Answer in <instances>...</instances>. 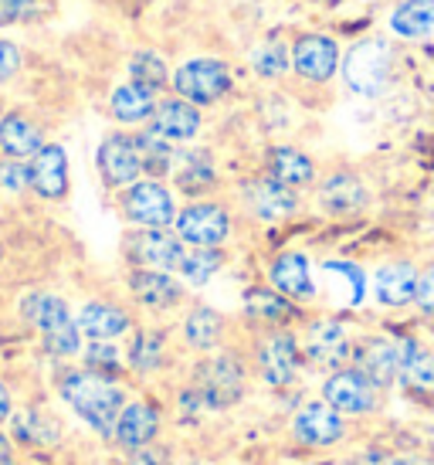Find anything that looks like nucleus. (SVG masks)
<instances>
[{
  "label": "nucleus",
  "instance_id": "obj_1",
  "mask_svg": "<svg viewBox=\"0 0 434 465\" xmlns=\"http://www.w3.org/2000/svg\"><path fill=\"white\" fill-rule=\"evenodd\" d=\"M252 367L234 350L207 353L187 371V381L177 391L180 414H224L248 398Z\"/></svg>",
  "mask_w": 434,
  "mask_h": 465
},
{
  "label": "nucleus",
  "instance_id": "obj_2",
  "mask_svg": "<svg viewBox=\"0 0 434 465\" xmlns=\"http://www.w3.org/2000/svg\"><path fill=\"white\" fill-rule=\"evenodd\" d=\"M58 394H62L64 404H68L95 435H103V439H113L119 411L126 408V401H129L123 381L92 374L85 367L64 371V374L58 377Z\"/></svg>",
  "mask_w": 434,
  "mask_h": 465
},
{
  "label": "nucleus",
  "instance_id": "obj_3",
  "mask_svg": "<svg viewBox=\"0 0 434 465\" xmlns=\"http://www.w3.org/2000/svg\"><path fill=\"white\" fill-rule=\"evenodd\" d=\"M252 377L269 391H289L302 381L306 357L295 330H269L255 336V347L248 357Z\"/></svg>",
  "mask_w": 434,
  "mask_h": 465
},
{
  "label": "nucleus",
  "instance_id": "obj_4",
  "mask_svg": "<svg viewBox=\"0 0 434 465\" xmlns=\"http://www.w3.org/2000/svg\"><path fill=\"white\" fill-rule=\"evenodd\" d=\"M21 312H25V320L35 330H41V343L52 357L68 361V357L82 353V330H78L75 316H72V310H68V302L62 296L35 292V296H27L21 302Z\"/></svg>",
  "mask_w": 434,
  "mask_h": 465
},
{
  "label": "nucleus",
  "instance_id": "obj_5",
  "mask_svg": "<svg viewBox=\"0 0 434 465\" xmlns=\"http://www.w3.org/2000/svg\"><path fill=\"white\" fill-rule=\"evenodd\" d=\"M170 89L173 95L187 99L197 109H207V105H221L234 89V72L224 58H214V54H197V58H187L173 68V78H170Z\"/></svg>",
  "mask_w": 434,
  "mask_h": 465
},
{
  "label": "nucleus",
  "instance_id": "obj_6",
  "mask_svg": "<svg viewBox=\"0 0 434 465\" xmlns=\"http://www.w3.org/2000/svg\"><path fill=\"white\" fill-rule=\"evenodd\" d=\"M234 211L228 201L217 197H204V201H187L180 207L173 232L187 248H228L234 238Z\"/></svg>",
  "mask_w": 434,
  "mask_h": 465
},
{
  "label": "nucleus",
  "instance_id": "obj_7",
  "mask_svg": "<svg viewBox=\"0 0 434 465\" xmlns=\"http://www.w3.org/2000/svg\"><path fill=\"white\" fill-rule=\"evenodd\" d=\"M119 211L133 228H146V232H170L180 214L177 191L166 181H150L143 177L133 187L119 191Z\"/></svg>",
  "mask_w": 434,
  "mask_h": 465
},
{
  "label": "nucleus",
  "instance_id": "obj_8",
  "mask_svg": "<svg viewBox=\"0 0 434 465\" xmlns=\"http://www.w3.org/2000/svg\"><path fill=\"white\" fill-rule=\"evenodd\" d=\"M343 82L350 92L363 99H377L387 92L394 78V52L383 38H360L350 52L343 54Z\"/></svg>",
  "mask_w": 434,
  "mask_h": 465
},
{
  "label": "nucleus",
  "instance_id": "obj_9",
  "mask_svg": "<svg viewBox=\"0 0 434 465\" xmlns=\"http://www.w3.org/2000/svg\"><path fill=\"white\" fill-rule=\"evenodd\" d=\"M299 343H302V357H306L309 367H320L322 374H330V371L350 367L357 336L340 316H312L302 323Z\"/></svg>",
  "mask_w": 434,
  "mask_h": 465
},
{
  "label": "nucleus",
  "instance_id": "obj_10",
  "mask_svg": "<svg viewBox=\"0 0 434 465\" xmlns=\"http://www.w3.org/2000/svg\"><path fill=\"white\" fill-rule=\"evenodd\" d=\"M383 394H387V391L377 388L367 374H360L353 363L322 374V384H320V398L326 401L336 414H343L346 421L377 414L383 408Z\"/></svg>",
  "mask_w": 434,
  "mask_h": 465
},
{
  "label": "nucleus",
  "instance_id": "obj_11",
  "mask_svg": "<svg viewBox=\"0 0 434 465\" xmlns=\"http://www.w3.org/2000/svg\"><path fill=\"white\" fill-rule=\"evenodd\" d=\"M312 201H316V211L326 218H357L370 207L373 194L353 167H332L326 177L316 181Z\"/></svg>",
  "mask_w": 434,
  "mask_h": 465
},
{
  "label": "nucleus",
  "instance_id": "obj_12",
  "mask_svg": "<svg viewBox=\"0 0 434 465\" xmlns=\"http://www.w3.org/2000/svg\"><path fill=\"white\" fill-rule=\"evenodd\" d=\"M289 431H292L295 445L326 452V449H336V445H343L350 439V421H346L343 414L332 411L322 398H312L292 411Z\"/></svg>",
  "mask_w": 434,
  "mask_h": 465
},
{
  "label": "nucleus",
  "instance_id": "obj_13",
  "mask_svg": "<svg viewBox=\"0 0 434 465\" xmlns=\"http://www.w3.org/2000/svg\"><path fill=\"white\" fill-rule=\"evenodd\" d=\"M242 316L255 326L258 333H269V330H299L309 316L306 310L285 299L281 292H275L269 282L248 285L242 292Z\"/></svg>",
  "mask_w": 434,
  "mask_h": 465
},
{
  "label": "nucleus",
  "instance_id": "obj_14",
  "mask_svg": "<svg viewBox=\"0 0 434 465\" xmlns=\"http://www.w3.org/2000/svg\"><path fill=\"white\" fill-rule=\"evenodd\" d=\"M123 255H126L129 269H156L173 272L177 275L187 255V245L177 238V232H146V228H133L123 238Z\"/></svg>",
  "mask_w": 434,
  "mask_h": 465
},
{
  "label": "nucleus",
  "instance_id": "obj_15",
  "mask_svg": "<svg viewBox=\"0 0 434 465\" xmlns=\"http://www.w3.org/2000/svg\"><path fill=\"white\" fill-rule=\"evenodd\" d=\"M126 289L133 302L143 306L153 316H170L187 306V285L180 282V275L173 272H156V269H129Z\"/></svg>",
  "mask_w": 434,
  "mask_h": 465
},
{
  "label": "nucleus",
  "instance_id": "obj_16",
  "mask_svg": "<svg viewBox=\"0 0 434 465\" xmlns=\"http://www.w3.org/2000/svg\"><path fill=\"white\" fill-rule=\"evenodd\" d=\"M343 68V52L336 38L322 31H306L292 41V75L309 85H330Z\"/></svg>",
  "mask_w": 434,
  "mask_h": 465
},
{
  "label": "nucleus",
  "instance_id": "obj_17",
  "mask_svg": "<svg viewBox=\"0 0 434 465\" xmlns=\"http://www.w3.org/2000/svg\"><path fill=\"white\" fill-rule=\"evenodd\" d=\"M238 201H242L244 214L248 218L261 221V224H279V221H289L302 211V197L299 191H289L281 187L279 181L271 177H252L238 187Z\"/></svg>",
  "mask_w": 434,
  "mask_h": 465
},
{
  "label": "nucleus",
  "instance_id": "obj_18",
  "mask_svg": "<svg viewBox=\"0 0 434 465\" xmlns=\"http://www.w3.org/2000/svg\"><path fill=\"white\" fill-rule=\"evenodd\" d=\"M95 163H99L103 183L113 187V191H126V187H133L136 181H143V160H140V150H136V136H133V133H123V130L109 133V136L99 143Z\"/></svg>",
  "mask_w": 434,
  "mask_h": 465
},
{
  "label": "nucleus",
  "instance_id": "obj_19",
  "mask_svg": "<svg viewBox=\"0 0 434 465\" xmlns=\"http://www.w3.org/2000/svg\"><path fill=\"white\" fill-rule=\"evenodd\" d=\"M177 336L180 347L191 353H201V357L217 353L224 350V340H228V316L211 302H191L180 316Z\"/></svg>",
  "mask_w": 434,
  "mask_h": 465
},
{
  "label": "nucleus",
  "instance_id": "obj_20",
  "mask_svg": "<svg viewBox=\"0 0 434 465\" xmlns=\"http://www.w3.org/2000/svg\"><path fill=\"white\" fill-rule=\"evenodd\" d=\"M160 431H163V408L156 401L129 398L126 408L119 411L113 441L123 452H140L160 441Z\"/></svg>",
  "mask_w": 434,
  "mask_h": 465
},
{
  "label": "nucleus",
  "instance_id": "obj_21",
  "mask_svg": "<svg viewBox=\"0 0 434 465\" xmlns=\"http://www.w3.org/2000/svg\"><path fill=\"white\" fill-rule=\"evenodd\" d=\"M173 191L183 194L187 201H204L214 197L221 187V170H217V156L207 146H183L177 153V167H173Z\"/></svg>",
  "mask_w": 434,
  "mask_h": 465
},
{
  "label": "nucleus",
  "instance_id": "obj_22",
  "mask_svg": "<svg viewBox=\"0 0 434 465\" xmlns=\"http://www.w3.org/2000/svg\"><path fill=\"white\" fill-rule=\"evenodd\" d=\"M269 285L285 299H292L299 306H309L320 299V285L312 279V259L299 248L279 252L269 262Z\"/></svg>",
  "mask_w": 434,
  "mask_h": 465
},
{
  "label": "nucleus",
  "instance_id": "obj_23",
  "mask_svg": "<svg viewBox=\"0 0 434 465\" xmlns=\"http://www.w3.org/2000/svg\"><path fill=\"white\" fill-rule=\"evenodd\" d=\"M418 282H421V269L408 259H394L373 272L370 292L383 310H408L418 299Z\"/></svg>",
  "mask_w": 434,
  "mask_h": 465
},
{
  "label": "nucleus",
  "instance_id": "obj_24",
  "mask_svg": "<svg viewBox=\"0 0 434 465\" xmlns=\"http://www.w3.org/2000/svg\"><path fill=\"white\" fill-rule=\"evenodd\" d=\"M265 177L271 181H279L281 187H289V191H312L316 181H320V167H316V160L302 150V146H295V143H275L265 150Z\"/></svg>",
  "mask_w": 434,
  "mask_h": 465
},
{
  "label": "nucleus",
  "instance_id": "obj_25",
  "mask_svg": "<svg viewBox=\"0 0 434 465\" xmlns=\"http://www.w3.org/2000/svg\"><path fill=\"white\" fill-rule=\"evenodd\" d=\"M173 361V347H170V333L163 326H136L129 333L126 343V371L136 377H156L163 374Z\"/></svg>",
  "mask_w": 434,
  "mask_h": 465
},
{
  "label": "nucleus",
  "instance_id": "obj_26",
  "mask_svg": "<svg viewBox=\"0 0 434 465\" xmlns=\"http://www.w3.org/2000/svg\"><path fill=\"white\" fill-rule=\"evenodd\" d=\"M397 353H400L397 388L410 394V398L434 401V350L428 343H421L418 336H400Z\"/></svg>",
  "mask_w": 434,
  "mask_h": 465
},
{
  "label": "nucleus",
  "instance_id": "obj_27",
  "mask_svg": "<svg viewBox=\"0 0 434 465\" xmlns=\"http://www.w3.org/2000/svg\"><path fill=\"white\" fill-rule=\"evenodd\" d=\"M150 130L160 133L173 146H191L201 136V130H204V109H197V105H191L180 95H166V99L156 103Z\"/></svg>",
  "mask_w": 434,
  "mask_h": 465
},
{
  "label": "nucleus",
  "instance_id": "obj_28",
  "mask_svg": "<svg viewBox=\"0 0 434 465\" xmlns=\"http://www.w3.org/2000/svg\"><path fill=\"white\" fill-rule=\"evenodd\" d=\"M353 367L360 374H367L377 388L390 391L397 388V374H400V353H397V340L387 336H357L353 343Z\"/></svg>",
  "mask_w": 434,
  "mask_h": 465
},
{
  "label": "nucleus",
  "instance_id": "obj_29",
  "mask_svg": "<svg viewBox=\"0 0 434 465\" xmlns=\"http://www.w3.org/2000/svg\"><path fill=\"white\" fill-rule=\"evenodd\" d=\"M82 336L89 340H105V343H115L123 336L133 333V312L119 302H109V299H89L75 316Z\"/></svg>",
  "mask_w": 434,
  "mask_h": 465
},
{
  "label": "nucleus",
  "instance_id": "obj_30",
  "mask_svg": "<svg viewBox=\"0 0 434 465\" xmlns=\"http://www.w3.org/2000/svg\"><path fill=\"white\" fill-rule=\"evenodd\" d=\"M31 191L44 201H64L68 194V153L58 143H44L41 153L31 156Z\"/></svg>",
  "mask_w": 434,
  "mask_h": 465
},
{
  "label": "nucleus",
  "instance_id": "obj_31",
  "mask_svg": "<svg viewBox=\"0 0 434 465\" xmlns=\"http://www.w3.org/2000/svg\"><path fill=\"white\" fill-rule=\"evenodd\" d=\"M156 103L160 95L150 89H143L136 82H123L115 85L113 95H109V113H113L115 123L123 126H150V119L156 113Z\"/></svg>",
  "mask_w": 434,
  "mask_h": 465
},
{
  "label": "nucleus",
  "instance_id": "obj_32",
  "mask_svg": "<svg viewBox=\"0 0 434 465\" xmlns=\"http://www.w3.org/2000/svg\"><path fill=\"white\" fill-rule=\"evenodd\" d=\"M133 136H136V150H140V160H143V177H150V181H170V177H173V167H177L180 146L163 140V136L153 133L150 126L136 130Z\"/></svg>",
  "mask_w": 434,
  "mask_h": 465
},
{
  "label": "nucleus",
  "instance_id": "obj_33",
  "mask_svg": "<svg viewBox=\"0 0 434 465\" xmlns=\"http://www.w3.org/2000/svg\"><path fill=\"white\" fill-rule=\"evenodd\" d=\"M41 146H44V133L38 123H31L21 113H7L0 119V150L11 160H27V156L41 153Z\"/></svg>",
  "mask_w": 434,
  "mask_h": 465
},
{
  "label": "nucleus",
  "instance_id": "obj_34",
  "mask_svg": "<svg viewBox=\"0 0 434 465\" xmlns=\"http://www.w3.org/2000/svg\"><path fill=\"white\" fill-rule=\"evenodd\" d=\"M224 265H228V252L224 248H187L177 275L187 289H204L211 279L221 275Z\"/></svg>",
  "mask_w": 434,
  "mask_h": 465
},
{
  "label": "nucleus",
  "instance_id": "obj_35",
  "mask_svg": "<svg viewBox=\"0 0 434 465\" xmlns=\"http://www.w3.org/2000/svg\"><path fill=\"white\" fill-rule=\"evenodd\" d=\"M390 31L397 38H428L434 31V0H400L390 11Z\"/></svg>",
  "mask_w": 434,
  "mask_h": 465
},
{
  "label": "nucleus",
  "instance_id": "obj_36",
  "mask_svg": "<svg viewBox=\"0 0 434 465\" xmlns=\"http://www.w3.org/2000/svg\"><path fill=\"white\" fill-rule=\"evenodd\" d=\"M170 78H173V72L166 65V58L160 52H153V48H140V52L129 58V82H136L143 89L160 95L170 85Z\"/></svg>",
  "mask_w": 434,
  "mask_h": 465
},
{
  "label": "nucleus",
  "instance_id": "obj_37",
  "mask_svg": "<svg viewBox=\"0 0 434 465\" xmlns=\"http://www.w3.org/2000/svg\"><path fill=\"white\" fill-rule=\"evenodd\" d=\"M252 72L258 78H265V82H279L292 72V45H285V41H265V45H258L255 52H252Z\"/></svg>",
  "mask_w": 434,
  "mask_h": 465
},
{
  "label": "nucleus",
  "instance_id": "obj_38",
  "mask_svg": "<svg viewBox=\"0 0 434 465\" xmlns=\"http://www.w3.org/2000/svg\"><path fill=\"white\" fill-rule=\"evenodd\" d=\"M62 428L48 411H21L14 414V439L25 445H54Z\"/></svg>",
  "mask_w": 434,
  "mask_h": 465
},
{
  "label": "nucleus",
  "instance_id": "obj_39",
  "mask_svg": "<svg viewBox=\"0 0 434 465\" xmlns=\"http://www.w3.org/2000/svg\"><path fill=\"white\" fill-rule=\"evenodd\" d=\"M82 363L92 374L113 377V381H123L126 374V353L105 340H89V347H82Z\"/></svg>",
  "mask_w": 434,
  "mask_h": 465
},
{
  "label": "nucleus",
  "instance_id": "obj_40",
  "mask_svg": "<svg viewBox=\"0 0 434 465\" xmlns=\"http://www.w3.org/2000/svg\"><path fill=\"white\" fill-rule=\"evenodd\" d=\"M0 187H7V191H25V187H31V170H27V163H21V160H0Z\"/></svg>",
  "mask_w": 434,
  "mask_h": 465
},
{
  "label": "nucleus",
  "instance_id": "obj_41",
  "mask_svg": "<svg viewBox=\"0 0 434 465\" xmlns=\"http://www.w3.org/2000/svg\"><path fill=\"white\" fill-rule=\"evenodd\" d=\"M414 306L421 310V316L434 320V265L421 269V282H418V299H414Z\"/></svg>",
  "mask_w": 434,
  "mask_h": 465
},
{
  "label": "nucleus",
  "instance_id": "obj_42",
  "mask_svg": "<svg viewBox=\"0 0 434 465\" xmlns=\"http://www.w3.org/2000/svg\"><path fill=\"white\" fill-rule=\"evenodd\" d=\"M41 0H0V25H11V21H25L38 11Z\"/></svg>",
  "mask_w": 434,
  "mask_h": 465
},
{
  "label": "nucleus",
  "instance_id": "obj_43",
  "mask_svg": "<svg viewBox=\"0 0 434 465\" xmlns=\"http://www.w3.org/2000/svg\"><path fill=\"white\" fill-rule=\"evenodd\" d=\"M129 462L133 465H170L173 462V455H170V449H163V445L156 441V445H150V449L129 452Z\"/></svg>",
  "mask_w": 434,
  "mask_h": 465
},
{
  "label": "nucleus",
  "instance_id": "obj_44",
  "mask_svg": "<svg viewBox=\"0 0 434 465\" xmlns=\"http://www.w3.org/2000/svg\"><path fill=\"white\" fill-rule=\"evenodd\" d=\"M17 68H21V54H17V48H14L11 41H0V82L11 78Z\"/></svg>",
  "mask_w": 434,
  "mask_h": 465
},
{
  "label": "nucleus",
  "instance_id": "obj_45",
  "mask_svg": "<svg viewBox=\"0 0 434 465\" xmlns=\"http://www.w3.org/2000/svg\"><path fill=\"white\" fill-rule=\"evenodd\" d=\"M11 411H14V401H11V391L0 384V425L11 418Z\"/></svg>",
  "mask_w": 434,
  "mask_h": 465
},
{
  "label": "nucleus",
  "instance_id": "obj_46",
  "mask_svg": "<svg viewBox=\"0 0 434 465\" xmlns=\"http://www.w3.org/2000/svg\"><path fill=\"white\" fill-rule=\"evenodd\" d=\"M0 465H14V445L4 435H0Z\"/></svg>",
  "mask_w": 434,
  "mask_h": 465
},
{
  "label": "nucleus",
  "instance_id": "obj_47",
  "mask_svg": "<svg viewBox=\"0 0 434 465\" xmlns=\"http://www.w3.org/2000/svg\"><path fill=\"white\" fill-rule=\"evenodd\" d=\"M383 465H424V462L408 459V455H383Z\"/></svg>",
  "mask_w": 434,
  "mask_h": 465
},
{
  "label": "nucleus",
  "instance_id": "obj_48",
  "mask_svg": "<svg viewBox=\"0 0 434 465\" xmlns=\"http://www.w3.org/2000/svg\"><path fill=\"white\" fill-rule=\"evenodd\" d=\"M183 465H217V462H207V459H191V462H183Z\"/></svg>",
  "mask_w": 434,
  "mask_h": 465
},
{
  "label": "nucleus",
  "instance_id": "obj_49",
  "mask_svg": "<svg viewBox=\"0 0 434 465\" xmlns=\"http://www.w3.org/2000/svg\"><path fill=\"white\" fill-rule=\"evenodd\" d=\"M322 4H343V0H322Z\"/></svg>",
  "mask_w": 434,
  "mask_h": 465
},
{
  "label": "nucleus",
  "instance_id": "obj_50",
  "mask_svg": "<svg viewBox=\"0 0 434 465\" xmlns=\"http://www.w3.org/2000/svg\"><path fill=\"white\" fill-rule=\"evenodd\" d=\"M0 259H4V248H0Z\"/></svg>",
  "mask_w": 434,
  "mask_h": 465
}]
</instances>
